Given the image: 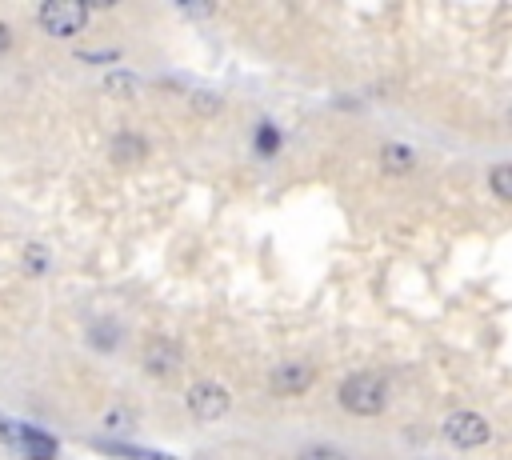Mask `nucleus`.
I'll use <instances>...</instances> for the list:
<instances>
[{"label":"nucleus","instance_id":"f257e3e1","mask_svg":"<svg viewBox=\"0 0 512 460\" xmlns=\"http://www.w3.org/2000/svg\"><path fill=\"white\" fill-rule=\"evenodd\" d=\"M336 400L352 416H376L388 404V380L376 376V372H352V376H344Z\"/></svg>","mask_w":512,"mask_h":460},{"label":"nucleus","instance_id":"f03ea898","mask_svg":"<svg viewBox=\"0 0 512 460\" xmlns=\"http://www.w3.org/2000/svg\"><path fill=\"white\" fill-rule=\"evenodd\" d=\"M36 20H40V28L48 36L64 40V36H76L88 24V4H80V0H48V4H40Z\"/></svg>","mask_w":512,"mask_h":460},{"label":"nucleus","instance_id":"7ed1b4c3","mask_svg":"<svg viewBox=\"0 0 512 460\" xmlns=\"http://www.w3.org/2000/svg\"><path fill=\"white\" fill-rule=\"evenodd\" d=\"M444 440L452 444V448H460V452H472V448H480V444H488V436H492V428H488V420L480 416V412H452V416H444Z\"/></svg>","mask_w":512,"mask_h":460},{"label":"nucleus","instance_id":"20e7f679","mask_svg":"<svg viewBox=\"0 0 512 460\" xmlns=\"http://www.w3.org/2000/svg\"><path fill=\"white\" fill-rule=\"evenodd\" d=\"M228 404H232V396H228V388L216 384V380H196V384L188 388V412H192L196 420H220V416L228 412Z\"/></svg>","mask_w":512,"mask_h":460},{"label":"nucleus","instance_id":"39448f33","mask_svg":"<svg viewBox=\"0 0 512 460\" xmlns=\"http://www.w3.org/2000/svg\"><path fill=\"white\" fill-rule=\"evenodd\" d=\"M312 384H316V368H312V364H300V360L280 364V368H272V376H268V388H272L276 396H300V392H308Z\"/></svg>","mask_w":512,"mask_h":460},{"label":"nucleus","instance_id":"423d86ee","mask_svg":"<svg viewBox=\"0 0 512 460\" xmlns=\"http://www.w3.org/2000/svg\"><path fill=\"white\" fill-rule=\"evenodd\" d=\"M180 368V348L172 340H152L144 348V372L148 376H172Z\"/></svg>","mask_w":512,"mask_h":460},{"label":"nucleus","instance_id":"0eeeda50","mask_svg":"<svg viewBox=\"0 0 512 460\" xmlns=\"http://www.w3.org/2000/svg\"><path fill=\"white\" fill-rule=\"evenodd\" d=\"M12 448H20L28 460H52V456H56V440H52V436H44V432H36V428H28V424H20V428H16Z\"/></svg>","mask_w":512,"mask_h":460},{"label":"nucleus","instance_id":"6e6552de","mask_svg":"<svg viewBox=\"0 0 512 460\" xmlns=\"http://www.w3.org/2000/svg\"><path fill=\"white\" fill-rule=\"evenodd\" d=\"M380 168L392 172V176H404V172L416 168V152L404 148V144H384V148H380Z\"/></svg>","mask_w":512,"mask_h":460},{"label":"nucleus","instance_id":"1a4fd4ad","mask_svg":"<svg viewBox=\"0 0 512 460\" xmlns=\"http://www.w3.org/2000/svg\"><path fill=\"white\" fill-rule=\"evenodd\" d=\"M112 160H120V164L144 160V140L140 136H116L112 140Z\"/></svg>","mask_w":512,"mask_h":460},{"label":"nucleus","instance_id":"9d476101","mask_svg":"<svg viewBox=\"0 0 512 460\" xmlns=\"http://www.w3.org/2000/svg\"><path fill=\"white\" fill-rule=\"evenodd\" d=\"M488 188H492L500 200L512 204V164H496V168L488 172Z\"/></svg>","mask_w":512,"mask_h":460},{"label":"nucleus","instance_id":"9b49d317","mask_svg":"<svg viewBox=\"0 0 512 460\" xmlns=\"http://www.w3.org/2000/svg\"><path fill=\"white\" fill-rule=\"evenodd\" d=\"M296 460H348L340 448H332V444H308Z\"/></svg>","mask_w":512,"mask_h":460},{"label":"nucleus","instance_id":"f8f14e48","mask_svg":"<svg viewBox=\"0 0 512 460\" xmlns=\"http://www.w3.org/2000/svg\"><path fill=\"white\" fill-rule=\"evenodd\" d=\"M24 268H28L32 276H40V272L48 268V252H44L40 244H28V248H24Z\"/></svg>","mask_w":512,"mask_h":460},{"label":"nucleus","instance_id":"ddd939ff","mask_svg":"<svg viewBox=\"0 0 512 460\" xmlns=\"http://www.w3.org/2000/svg\"><path fill=\"white\" fill-rule=\"evenodd\" d=\"M276 144H280L276 128H272V124H260V128H256V148H260L264 156H272V152H276Z\"/></svg>","mask_w":512,"mask_h":460},{"label":"nucleus","instance_id":"4468645a","mask_svg":"<svg viewBox=\"0 0 512 460\" xmlns=\"http://www.w3.org/2000/svg\"><path fill=\"white\" fill-rule=\"evenodd\" d=\"M8 44H12V36H8V24L0 20V52H8Z\"/></svg>","mask_w":512,"mask_h":460},{"label":"nucleus","instance_id":"2eb2a0df","mask_svg":"<svg viewBox=\"0 0 512 460\" xmlns=\"http://www.w3.org/2000/svg\"><path fill=\"white\" fill-rule=\"evenodd\" d=\"M508 124H512V112H508Z\"/></svg>","mask_w":512,"mask_h":460}]
</instances>
